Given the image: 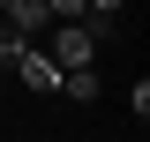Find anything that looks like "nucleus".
<instances>
[{"label": "nucleus", "instance_id": "nucleus-1", "mask_svg": "<svg viewBox=\"0 0 150 142\" xmlns=\"http://www.w3.org/2000/svg\"><path fill=\"white\" fill-rule=\"evenodd\" d=\"M45 53H53L60 67H90V60H98V37L83 30V22H53V37H45Z\"/></svg>", "mask_w": 150, "mask_h": 142}, {"label": "nucleus", "instance_id": "nucleus-2", "mask_svg": "<svg viewBox=\"0 0 150 142\" xmlns=\"http://www.w3.org/2000/svg\"><path fill=\"white\" fill-rule=\"evenodd\" d=\"M15 75H23V90H60V60L45 53V45H23Z\"/></svg>", "mask_w": 150, "mask_h": 142}, {"label": "nucleus", "instance_id": "nucleus-3", "mask_svg": "<svg viewBox=\"0 0 150 142\" xmlns=\"http://www.w3.org/2000/svg\"><path fill=\"white\" fill-rule=\"evenodd\" d=\"M0 22H8V30H23V37L53 30V15H45V0H0Z\"/></svg>", "mask_w": 150, "mask_h": 142}, {"label": "nucleus", "instance_id": "nucleus-4", "mask_svg": "<svg viewBox=\"0 0 150 142\" xmlns=\"http://www.w3.org/2000/svg\"><path fill=\"white\" fill-rule=\"evenodd\" d=\"M60 90H68L75 105H90L98 97V67H60Z\"/></svg>", "mask_w": 150, "mask_h": 142}, {"label": "nucleus", "instance_id": "nucleus-5", "mask_svg": "<svg viewBox=\"0 0 150 142\" xmlns=\"http://www.w3.org/2000/svg\"><path fill=\"white\" fill-rule=\"evenodd\" d=\"M23 45H30V37H23V30H8V22H0V67H15V60H23Z\"/></svg>", "mask_w": 150, "mask_h": 142}, {"label": "nucleus", "instance_id": "nucleus-6", "mask_svg": "<svg viewBox=\"0 0 150 142\" xmlns=\"http://www.w3.org/2000/svg\"><path fill=\"white\" fill-rule=\"evenodd\" d=\"M45 15L53 22H83V0H45Z\"/></svg>", "mask_w": 150, "mask_h": 142}, {"label": "nucleus", "instance_id": "nucleus-7", "mask_svg": "<svg viewBox=\"0 0 150 142\" xmlns=\"http://www.w3.org/2000/svg\"><path fill=\"white\" fill-rule=\"evenodd\" d=\"M128 0H83V15H120Z\"/></svg>", "mask_w": 150, "mask_h": 142}]
</instances>
